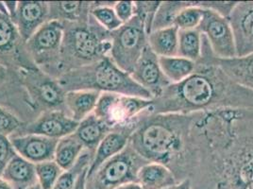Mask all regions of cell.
<instances>
[{
	"instance_id": "6",
	"label": "cell",
	"mask_w": 253,
	"mask_h": 189,
	"mask_svg": "<svg viewBox=\"0 0 253 189\" xmlns=\"http://www.w3.org/2000/svg\"><path fill=\"white\" fill-rule=\"evenodd\" d=\"M63 24L48 21L25 43V48L37 69L58 80L61 76Z\"/></svg>"
},
{
	"instance_id": "17",
	"label": "cell",
	"mask_w": 253,
	"mask_h": 189,
	"mask_svg": "<svg viewBox=\"0 0 253 189\" xmlns=\"http://www.w3.org/2000/svg\"><path fill=\"white\" fill-rule=\"evenodd\" d=\"M11 20L22 39L27 42L49 21V5L45 1H18L17 11Z\"/></svg>"
},
{
	"instance_id": "25",
	"label": "cell",
	"mask_w": 253,
	"mask_h": 189,
	"mask_svg": "<svg viewBox=\"0 0 253 189\" xmlns=\"http://www.w3.org/2000/svg\"><path fill=\"white\" fill-rule=\"evenodd\" d=\"M178 39L179 29L173 26L150 32L148 43L158 57H172L178 55Z\"/></svg>"
},
{
	"instance_id": "1",
	"label": "cell",
	"mask_w": 253,
	"mask_h": 189,
	"mask_svg": "<svg viewBox=\"0 0 253 189\" xmlns=\"http://www.w3.org/2000/svg\"><path fill=\"white\" fill-rule=\"evenodd\" d=\"M197 165L191 181L212 189H253V108L198 114Z\"/></svg>"
},
{
	"instance_id": "2",
	"label": "cell",
	"mask_w": 253,
	"mask_h": 189,
	"mask_svg": "<svg viewBox=\"0 0 253 189\" xmlns=\"http://www.w3.org/2000/svg\"><path fill=\"white\" fill-rule=\"evenodd\" d=\"M194 73L170 84L153 99L152 114L188 115L221 109L253 108V91L236 84L213 63L200 61Z\"/></svg>"
},
{
	"instance_id": "38",
	"label": "cell",
	"mask_w": 253,
	"mask_h": 189,
	"mask_svg": "<svg viewBox=\"0 0 253 189\" xmlns=\"http://www.w3.org/2000/svg\"><path fill=\"white\" fill-rule=\"evenodd\" d=\"M5 7H6V11L8 15L12 18L15 14V12L17 11V7H18V1H4Z\"/></svg>"
},
{
	"instance_id": "5",
	"label": "cell",
	"mask_w": 253,
	"mask_h": 189,
	"mask_svg": "<svg viewBox=\"0 0 253 189\" xmlns=\"http://www.w3.org/2000/svg\"><path fill=\"white\" fill-rule=\"evenodd\" d=\"M62 24L61 76L109 56L112 47L111 32L101 27L92 14L87 21Z\"/></svg>"
},
{
	"instance_id": "31",
	"label": "cell",
	"mask_w": 253,
	"mask_h": 189,
	"mask_svg": "<svg viewBox=\"0 0 253 189\" xmlns=\"http://www.w3.org/2000/svg\"><path fill=\"white\" fill-rule=\"evenodd\" d=\"M189 4V1H162L153 22L152 31L173 27L179 11Z\"/></svg>"
},
{
	"instance_id": "41",
	"label": "cell",
	"mask_w": 253,
	"mask_h": 189,
	"mask_svg": "<svg viewBox=\"0 0 253 189\" xmlns=\"http://www.w3.org/2000/svg\"><path fill=\"white\" fill-rule=\"evenodd\" d=\"M116 189H144L142 188V186L138 183H128L125 184L123 186H120L119 188Z\"/></svg>"
},
{
	"instance_id": "11",
	"label": "cell",
	"mask_w": 253,
	"mask_h": 189,
	"mask_svg": "<svg viewBox=\"0 0 253 189\" xmlns=\"http://www.w3.org/2000/svg\"><path fill=\"white\" fill-rule=\"evenodd\" d=\"M25 43L11 17L0 13V63L16 72L37 69L26 51Z\"/></svg>"
},
{
	"instance_id": "14",
	"label": "cell",
	"mask_w": 253,
	"mask_h": 189,
	"mask_svg": "<svg viewBox=\"0 0 253 189\" xmlns=\"http://www.w3.org/2000/svg\"><path fill=\"white\" fill-rule=\"evenodd\" d=\"M130 76L151 94L153 99L161 96L171 84L161 69L158 56L151 50L148 45Z\"/></svg>"
},
{
	"instance_id": "40",
	"label": "cell",
	"mask_w": 253,
	"mask_h": 189,
	"mask_svg": "<svg viewBox=\"0 0 253 189\" xmlns=\"http://www.w3.org/2000/svg\"><path fill=\"white\" fill-rule=\"evenodd\" d=\"M168 189H192L191 180L185 179L183 181H180L179 183H177L176 185L172 186L171 188H169Z\"/></svg>"
},
{
	"instance_id": "26",
	"label": "cell",
	"mask_w": 253,
	"mask_h": 189,
	"mask_svg": "<svg viewBox=\"0 0 253 189\" xmlns=\"http://www.w3.org/2000/svg\"><path fill=\"white\" fill-rule=\"evenodd\" d=\"M161 69L171 84H179L186 80L197 69L198 63L188 59L172 56L159 57Z\"/></svg>"
},
{
	"instance_id": "9",
	"label": "cell",
	"mask_w": 253,
	"mask_h": 189,
	"mask_svg": "<svg viewBox=\"0 0 253 189\" xmlns=\"http://www.w3.org/2000/svg\"><path fill=\"white\" fill-rule=\"evenodd\" d=\"M148 33L136 16L111 32L112 47L109 57L126 73L131 74L142 53L148 47Z\"/></svg>"
},
{
	"instance_id": "27",
	"label": "cell",
	"mask_w": 253,
	"mask_h": 189,
	"mask_svg": "<svg viewBox=\"0 0 253 189\" xmlns=\"http://www.w3.org/2000/svg\"><path fill=\"white\" fill-rule=\"evenodd\" d=\"M84 150V147L74 134L58 140L54 161L63 171L73 168Z\"/></svg>"
},
{
	"instance_id": "4",
	"label": "cell",
	"mask_w": 253,
	"mask_h": 189,
	"mask_svg": "<svg viewBox=\"0 0 253 189\" xmlns=\"http://www.w3.org/2000/svg\"><path fill=\"white\" fill-rule=\"evenodd\" d=\"M59 84L65 92L94 90L100 93L125 94L153 99L151 94L121 70L109 56L95 63L63 73Z\"/></svg>"
},
{
	"instance_id": "13",
	"label": "cell",
	"mask_w": 253,
	"mask_h": 189,
	"mask_svg": "<svg viewBox=\"0 0 253 189\" xmlns=\"http://www.w3.org/2000/svg\"><path fill=\"white\" fill-rule=\"evenodd\" d=\"M78 125L79 123L63 111H48L41 113L32 122L26 123L13 136L38 135L59 140L74 134Z\"/></svg>"
},
{
	"instance_id": "15",
	"label": "cell",
	"mask_w": 253,
	"mask_h": 189,
	"mask_svg": "<svg viewBox=\"0 0 253 189\" xmlns=\"http://www.w3.org/2000/svg\"><path fill=\"white\" fill-rule=\"evenodd\" d=\"M228 19L233 32L236 57L253 54V1H237Z\"/></svg>"
},
{
	"instance_id": "8",
	"label": "cell",
	"mask_w": 253,
	"mask_h": 189,
	"mask_svg": "<svg viewBox=\"0 0 253 189\" xmlns=\"http://www.w3.org/2000/svg\"><path fill=\"white\" fill-rule=\"evenodd\" d=\"M153 102V99L137 96L101 93L94 114L111 130L136 126L144 116L152 113Z\"/></svg>"
},
{
	"instance_id": "30",
	"label": "cell",
	"mask_w": 253,
	"mask_h": 189,
	"mask_svg": "<svg viewBox=\"0 0 253 189\" xmlns=\"http://www.w3.org/2000/svg\"><path fill=\"white\" fill-rule=\"evenodd\" d=\"M115 5L116 2L95 1L91 11V14L96 22L109 32H115L123 25L116 15Z\"/></svg>"
},
{
	"instance_id": "23",
	"label": "cell",
	"mask_w": 253,
	"mask_h": 189,
	"mask_svg": "<svg viewBox=\"0 0 253 189\" xmlns=\"http://www.w3.org/2000/svg\"><path fill=\"white\" fill-rule=\"evenodd\" d=\"M111 131L110 127L95 114H92L79 123L74 135L83 144L84 149L95 153L101 141Z\"/></svg>"
},
{
	"instance_id": "33",
	"label": "cell",
	"mask_w": 253,
	"mask_h": 189,
	"mask_svg": "<svg viewBox=\"0 0 253 189\" xmlns=\"http://www.w3.org/2000/svg\"><path fill=\"white\" fill-rule=\"evenodd\" d=\"M35 169L38 185L41 189H52L63 172V169L54 160L36 164Z\"/></svg>"
},
{
	"instance_id": "29",
	"label": "cell",
	"mask_w": 253,
	"mask_h": 189,
	"mask_svg": "<svg viewBox=\"0 0 253 189\" xmlns=\"http://www.w3.org/2000/svg\"><path fill=\"white\" fill-rule=\"evenodd\" d=\"M94 157V152L84 149L74 167L63 171V174L58 179L52 189H74L79 177L84 169L89 168Z\"/></svg>"
},
{
	"instance_id": "20",
	"label": "cell",
	"mask_w": 253,
	"mask_h": 189,
	"mask_svg": "<svg viewBox=\"0 0 253 189\" xmlns=\"http://www.w3.org/2000/svg\"><path fill=\"white\" fill-rule=\"evenodd\" d=\"M101 93L94 90L69 91L64 96V110L66 115L80 123L87 116L95 113Z\"/></svg>"
},
{
	"instance_id": "7",
	"label": "cell",
	"mask_w": 253,
	"mask_h": 189,
	"mask_svg": "<svg viewBox=\"0 0 253 189\" xmlns=\"http://www.w3.org/2000/svg\"><path fill=\"white\" fill-rule=\"evenodd\" d=\"M148 163L127 143L120 153L87 175L86 189H116L125 184L137 183L140 168Z\"/></svg>"
},
{
	"instance_id": "3",
	"label": "cell",
	"mask_w": 253,
	"mask_h": 189,
	"mask_svg": "<svg viewBox=\"0 0 253 189\" xmlns=\"http://www.w3.org/2000/svg\"><path fill=\"white\" fill-rule=\"evenodd\" d=\"M198 113L148 114L135 127L128 143L141 157L169 168L178 183L192 177L197 154L194 125Z\"/></svg>"
},
{
	"instance_id": "18",
	"label": "cell",
	"mask_w": 253,
	"mask_h": 189,
	"mask_svg": "<svg viewBox=\"0 0 253 189\" xmlns=\"http://www.w3.org/2000/svg\"><path fill=\"white\" fill-rule=\"evenodd\" d=\"M16 153L34 165L54 160L58 140L38 135L9 137Z\"/></svg>"
},
{
	"instance_id": "24",
	"label": "cell",
	"mask_w": 253,
	"mask_h": 189,
	"mask_svg": "<svg viewBox=\"0 0 253 189\" xmlns=\"http://www.w3.org/2000/svg\"><path fill=\"white\" fill-rule=\"evenodd\" d=\"M137 183L144 189H168L178 183L173 172L166 166L149 162L140 168Z\"/></svg>"
},
{
	"instance_id": "35",
	"label": "cell",
	"mask_w": 253,
	"mask_h": 189,
	"mask_svg": "<svg viewBox=\"0 0 253 189\" xmlns=\"http://www.w3.org/2000/svg\"><path fill=\"white\" fill-rule=\"evenodd\" d=\"M25 124L26 122L10 109L0 105V136L11 137Z\"/></svg>"
},
{
	"instance_id": "21",
	"label": "cell",
	"mask_w": 253,
	"mask_h": 189,
	"mask_svg": "<svg viewBox=\"0 0 253 189\" xmlns=\"http://www.w3.org/2000/svg\"><path fill=\"white\" fill-rule=\"evenodd\" d=\"M1 178L13 189H32L38 185L35 165L18 154L9 163Z\"/></svg>"
},
{
	"instance_id": "39",
	"label": "cell",
	"mask_w": 253,
	"mask_h": 189,
	"mask_svg": "<svg viewBox=\"0 0 253 189\" xmlns=\"http://www.w3.org/2000/svg\"><path fill=\"white\" fill-rule=\"evenodd\" d=\"M87 172H88V168H86L84 170V172L81 174V176L79 177V180L76 184V187L74 189H86V178H87Z\"/></svg>"
},
{
	"instance_id": "43",
	"label": "cell",
	"mask_w": 253,
	"mask_h": 189,
	"mask_svg": "<svg viewBox=\"0 0 253 189\" xmlns=\"http://www.w3.org/2000/svg\"><path fill=\"white\" fill-rule=\"evenodd\" d=\"M0 13H3V14H6L8 15L7 11H6V7H5V4H4V1H0ZM9 16V15H8Z\"/></svg>"
},
{
	"instance_id": "12",
	"label": "cell",
	"mask_w": 253,
	"mask_h": 189,
	"mask_svg": "<svg viewBox=\"0 0 253 189\" xmlns=\"http://www.w3.org/2000/svg\"><path fill=\"white\" fill-rule=\"evenodd\" d=\"M198 30L205 36L216 58L232 59L236 57L233 32L227 17L204 9V16Z\"/></svg>"
},
{
	"instance_id": "19",
	"label": "cell",
	"mask_w": 253,
	"mask_h": 189,
	"mask_svg": "<svg viewBox=\"0 0 253 189\" xmlns=\"http://www.w3.org/2000/svg\"><path fill=\"white\" fill-rule=\"evenodd\" d=\"M136 126L124 127L112 130L96 148L95 157L88 168L87 175L94 173L107 160L120 153L126 147L129 137Z\"/></svg>"
},
{
	"instance_id": "42",
	"label": "cell",
	"mask_w": 253,
	"mask_h": 189,
	"mask_svg": "<svg viewBox=\"0 0 253 189\" xmlns=\"http://www.w3.org/2000/svg\"><path fill=\"white\" fill-rule=\"evenodd\" d=\"M0 189H13L11 186L4 180L0 177Z\"/></svg>"
},
{
	"instance_id": "44",
	"label": "cell",
	"mask_w": 253,
	"mask_h": 189,
	"mask_svg": "<svg viewBox=\"0 0 253 189\" xmlns=\"http://www.w3.org/2000/svg\"><path fill=\"white\" fill-rule=\"evenodd\" d=\"M32 189H41V188H40V186L39 185H37L36 187H34V188H32Z\"/></svg>"
},
{
	"instance_id": "28",
	"label": "cell",
	"mask_w": 253,
	"mask_h": 189,
	"mask_svg": "<svg viewBox=\"0 0 253 189\" xmlns=\"http://www.w3.org/2000/svg\"><path fill=\"white\" fill-rule=\"evenodd\" d=\"M195 63H199L202 56V34L198 29L179 31L178 55Z\"/></svg>"
},
{
	"instance_id": "34",
	"label": "cell",
	"mask_w": 253,
	"mask_h": 189,
	"mask_svg": "<svg viewBox=\"0 0 253 189\" xmlns=\"http://www.w3.org/2000/svg\"><path fill=\"white\" fill-rule=\"evenodd\" d=\"M162 1H135L134 16H136L145 27L147 33L152 31L153 22Z\"/></svg>"
},
{
	"instance_id": "32",
	"label": "cell",
	"mask_w": 253,
	"mask_h": 189,
	"mask_svg": "<svg viewBox=\"0 0 253 189\" xmlns=\"http://www.w3.org/2000/svg\"><path fill=\"white\" fill-rule=\"evenodd\" d=\"M204 16V8L200 6L198 1H189V4L179 11L174 26L179 31H188L198 29Z\"/></svg>"
},
{
	"instance_id": "10",
	"label": "cell",
	"mask_w": 253,
	"mask_h": 189,
	"mask_svg": "<svg viewBox=\"0 0 253 189\" xmlns=\"http://www.w3.org/2000/svg\"><path fill=\"white\" fill-rule=\"evenodd\" d=\"M17 73L23 88L39 115L48 111L65 112L64 96L66 92L58 80L39 69H21Z\"/></svg>"
},
{
	"instance_id": "37",
	"label": "cell",
	"mask_w": 253,
	"mask_h": 189,
	"mask_svg": "<svg viewBox=\"0 0 253 189\" xmlns=\"http://www.w3.org/2000/svg\"><path fill=\"white\" fill-rule=\"evenodd\" d=\"M117 17L125 24L134 16V2L133 1H117L114 7Z\"/></svg>"
},
{
	"instance_id": "36",
	"label": "cell",
	"mask_w": 253,
	"mask_h": 189,
	"mask_svg": "<svg viewBox=\"0 0 253 189\" xmlns=\"http://www.w3.org/2000/svg\"><path fill=\"white\" fill-rule=\"evenodd\" d=\"M16 155L17 153L11 144L10 138L0 136V177L9 163Z\"/></svg>"
},
{
	"instance_id": "16",
	"label": "cell",
	"mask_w": 253,
	"mask_h": 189,
	"mask_svg": "<svg viewBox=\"0 0 253 189\" xmlns=\"http://www.w3.org/2000/svg\"><path fill=\"white\" fill-rule=\"evenodd\" d=\"M201 61L217 65L233 82L253 91V54L244 57H235L232 59L216 58L211 51L207 39L202 35Z\"/></svg>"
},
{
	"instance_id": "22",
	"label": "cell",
	"mask_w": 253,
	"mask_h": 189,
	"mask_svg": "<svg viewBox=\"0 0 253 189\" xmlns=\"http://www.w3.org/2000/svg\"><path fill=\"white\" fill-rule=\"evenodd\" d=\"M49 5V21L80 23L91 16L93 2L88 1H52Z\"/></svg>"
}]
</instances>
